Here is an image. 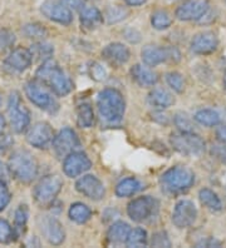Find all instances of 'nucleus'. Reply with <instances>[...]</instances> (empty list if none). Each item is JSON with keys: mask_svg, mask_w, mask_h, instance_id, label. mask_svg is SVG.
<instances>
[{"mask_svg": "<svg viewBox=\"0 0 226 248\" xmlns=\"http://www.w3.org/2000/svg\"><path fill=\"white\" fill-rule=\"evenodd\" d=\"M36 80L58 97H66L73 91V82L53 59L43 62L35 73Z\"/></svg>", "mask_w": 226, "mask_h": 248, "instance_id": "nucleus-1", "label": "nucleus"}, {"mask_svg": "<svg viewBox=\"0 0 226 248\" xmlns=\"http://www.w3.org/2000/svg\"><path fill=\"white\" fill-rule=\"evenodd\" d=\"M97 108L102 121L108 124H117L123 119L126 102L120 91L104 88L97 95Z\"/></svg>", "mask_w": 226, "mask_h": 248, "instance_id": "nucleus-2", "label": "nucleus"}, {"mask_svg": "<svg viewBox=\"0 0 226 248\" xmlns=\"http://www.w3.org/2000/svg\"><path fill=\"white\" fill-rule=\"evenodd\" d=\"M8 167L12 173V177L24 185L32 183L38 176V163L35 158L25 149H18L13 152L8 162Z\"/></svg>", "mask_w": 226, "mask_h": 248, "instance_id": "nucleus-3", "label": "nucleus"}, {"mask_svg": "<svg viewBox=\"0 0 226 248\" xmlns=\"http://www.w3.org/2000/svg\"><path fill=\"white\" fill-rule=\"evenodd\" d=\"M195 183V174L191 170L182 166L171 167L160 177L162 191L169 194H180L189 191Z\"/></svg>", "mask_w": 226, "mask_h": 248, "instance_id": "nucleus-4", "label": "nucleus"}, {"mask_svg": "<svg viewBox=\"0 0 226 248\" xmlns=\"http://www.w3.org/2000/svg\"><path fill=\"white\" fill-rule=\"evenodd\" d=\"M172 148L187 157H200L205 153L206 143L195 132H180L170 138Z\"/></svg>", "mask_w": 226, "mask_h": 248, "instance_id": "nucleus-5", "label": "nucleus"}, {"mask_svg": "<svg viewBox=\"0 0 226 248\" xmlns=\"http://www.w3.org/2000/svg\"><path fill=\"white\" fill-rule=\"evenodd\" d=\"M63 181L57 174H48L43 177L33 189V197L39 207H49L54 203L55 198L62 191Z\"/></svg>", "mask_w": 226, "mask_h": 248, "instance_id": "nucleus-6", "label": "nucleus"}, {"mask_svg": "<svg viewBox=\"0 0 226 248\" xmlns=\"http://www.w3.org/2000/svg\"><path fill=\"white\" fill-rule=\"evenodd\" d=\"M160 209V203L151 196L137 197L127 206V215L135 222H148L156 218Z\"/></svg>", "mask_w": 226, "mask_h": 248, "instance_id": "nucleus-7", "label": "nucleus"}, {"mask_svg": "<svg viewBox=\"0 0 226 248\" xmlns=\"http://www.w3.org/2000/svg\"><path fill=\"white\" fill-rule=\"evenodd\" d=\"M142 62L147 67H157L162 63H178L181 53L176 46H146L141 52Z\"/></svg>", "mask_w": 226, "mask_h": 248, "instance_id": "nucleus-8", "label": "nucleus"}, {"mask_svg": "<svg viewBox=\"0 0 226 248\" xmlns=\"http://www.w3.org/2000/svg\"><path fill=\"white\" fill-rule=\"evenodd\" d=\"M8 114L15 133H23L30 124V112L18 92H12L8 99Z\"/></svg>", "mask_w": 226, "mask_h": 248, "instance_id": "nucleus-9", "label": "nucleus"}, {"mask_svg": "<svg viewBox=\"0 0 226 248\" xmlns=\"http://www.w3.org/2000/svg\"><path fill=\"white\" fill-rule=\"evenodd\" d=\"M24 92L28 99L34 106L38 107L39 109H43L45 112L54 113L59 108V104H58L57 100L45 89L44 85L38 82V80L28 82L24 87Z\"/></svg>", "mask_w": 226, "mask_h": 248, "instance_id": "nucleus-10", "label": "nucleus"}, {"mask_svg": "<svg viewBox=\"0 0 226 248\" xmlns=\"http://www.w3.org/2000/svg\"><path fill=\"white\" fill-rule=\"evenodd\" d=\"M52 147L57 157L64 158L81 147V140L72 128L66 127L60 129L57 136H54Z\"/></svg>", "mask_w": 226, "mask_h": 248, "instance_id": "nucleus-11", "label": "nucleus"}, {"mask_svg": "<svg viewBox=\"0 0 226 248\" xmlns=\"http://www.w3.org/2000/svg\"><path fill=\"white\" fill-rule=\"evenodd\" d=\"M209 9V0H186L176 9L175 16L181 21H199Z\"/></svg>", "mask_w": 226, "mask_h": 248, "instance_id": "nucleus-12", "label": "nucleus"}, {"mask_svg": "<svg viewBox=\"0 0 226 248\" xmlns=\"http://www.w3.org/2000/svg\"><path fill=\"white\" fill-rule=\"evenodd\" d=\"M40 12L47 19L55 21L58 24L70 25L73 20L72 10L63 4L62 1L57 0H47L40 6Z\"/></svg>", "mask_w": 226, "mask_h": 248, "instance_id": "nucleus-13", "label": "nucleus"}, {"mask_svg": "<svg viewBox=\"0 0 226 248\" xmlns=\"http://www.w3.org/2000/svg\"><path fill=\"white\" fill-rule=\"evenodd\" d=\"M38 226L40 228L43 237L47 239V242L53 246H59L66 239V232L59 221L55 217L44 216L38 219Z\"/></svg>", "mask_w": 226, "mask_h": 248, "instance_id": "nucleus-14", "label": "nucleus"}, {"mask_svg": "<svg viewBox=\"0 0 226 248\" xmlns=\"http://www.w3.org/2000/svg\"><path fill=\"white\" fill-rule=\"evenodd\" d=\"M90 167H92V162L88 158V155L83 152L74 151L70 153L67 157H64L63 172L70 178L79 177L85 172L89 170Z\"/></svg>", "mask_w": 226, "mask_h": 248, "instance_id": "nucleus-15", "label": "nucleus"}, {"mask_svg": "<svg viewBox=\"0 0 226 248\" xmlns=\"http://www.w3.org/2000/svg\"><path fill=\"white\" fill-rule=\"evenodd\" d=\"M54 138V130L47 122H38L30 127L27 134V140L32 147L38 149L47 148Z\"/></svg>", "mask_w": 226, "mask_h": 248, "instance_id": "nucleus-16", "label": "nucleus"}, {"mask_svg": "<svg viewBox=\"0 0 226 248\" xmlns=\"http://www.w3.org/2000/svg\"><path fill=\"white\" fill-rule=\"evenodd\" d=\"M197 218V209L193 202L189 200H181L176 203L172 213V223L177 228L191 227Z\"/></svg>", "mask_w": 226, "mask_h": 248, "instance_id": "nucleus-17", "label": "nucleus"}, {"mask_svg": "<svg viewBox=\"0 0 226 248\" xmlns=\"http://www.w3.org/2000/svg\"><path fill=\"white\" fill-rule=\"evenodd\" d=\"M75 189L92 201H101L104 198L105 189L100 178L93 174H86L75 182Z\"/></svg>", "mask_w": 226, "mask_h": 248, "instance_id": "nucleus-18", "label": "nucleus"}, {"mask_svg": "<svg viewBox=\"0 0 226 248\" xmlns=\"http://www.w3.org/2000/svg\"><path fill=\"white\" fill-rule=\"evenodd\" d=\"M33 63V57L29 49L19 46L10 52V54L4 61V65L9 68L12 72L21 73L27 70Z\"/></svg>", "mask_w": 226, "mask_h": 248, "instance_id": "nucleus-19", "label": "nucleus"}, {"mask_svg": "<svg viewBox=\"0 0 226 248\" xmlns=\"http://www.w3.org/2000/svg\"><path fill=\"white\" fill-rule=\"evenodd\" d=\"M219 46V39L212 31H204L193 36L191 42V50L197 55H206L214 53Z\"/></svg>", "mask_w": 226, "mask_h": 248, "instance_id": "nucleus-20", "label": "nucleus"}, {"mask_svg": "<svg viewBox=\"0 0 226 248\" xmlns=\"http://www.w3.org/2000/svg\"><path fill=\"white\" fill-rule=\"evenodd\" d=\"M102 57L112 65H123L130 61L131 52L122 43H111L102 50Z\"/></svg>", "mask_w": 226, "mask_h": 248, "instance_id": "nucleus-21", "label": "nucleus"}, {"mask_svg": "<svg viewBox=\"0 0 226 248\" xmlns=\"http://www.w3.org/2000/svg\"><path fill=\"white\" fill-rule=\"evenodd\" d=\"M131 77L139 87H154L158 82V76L148 67L135 64L130 70Z\"/></svg>", "mask_w": 226, "mask_h": 248, "instance_id": "nucleus-22", "label": "nucleus"}, {"mask_svg": "<svg viewBox=\"0 0 226 248\" xmlns=\"http://www.w3.org/2000/svg\"><path fill=\"white\" fill-rule=\"evenodd\" d=\"M79 20L81 25L85 31H94L100 28L104 21L103 14L97 9L96 6H89V8H83L79 14Z\"/></svg>", "mask_w": 226, "mask_h": 248, "instance_id": "nucleus-23", "label": "nucleus"}, {"mask_svg": "<svg viewBox=\"0 0 226 248\" xmlns=\"http://www.w3.org/2000/svg\"><path fill=\"white\" fill-rule=\"evenodd\" d=\"M147 102L152 108L157 109V110H163V109L169 108V107L175 104V98L166 89L155 88L148 94Z\"/></svg>", "mask_w": 226, "mask_h": 248, "instance_id": "nucleus-24", "label": "nucleus"}, {"mask_svg": "<svg viewBox=\"0 0 226 248\" xmlns=\"http://www.w3.org/2000/svg\"><path fill=\"white\" fill-rule=\"evenodd\" d=\"M131 232L130 224L126 222L118 221L112 224L107 231V241L111 245H122L126 243V239Z\"/></svg>", "mask_w": 226, "mask_h": 248, "instance_id": "nucleus-25", "label": "nucleus"}, {"mask_svg": "<svg viewBox=\"0 0 226 248\" xmlns=\"http://www.w3.org/2000/svg\"><path fill=\"white\" fill-rule=\"evenodd\" d=\"M142 185L139 181H137L133 177H127V178L122 179V181L116 186V196L120 198H124V197H132L139 191H141Z\"/></svg>", "mask_w": 226, "mask_h": 248, "instance_id": "nucleus-26", "label": "nucleus"}, {"mask_svg": "<svg viewBox=\"0 0 226 248\" xmlns=\"http://www.w3.org/2000/svg\"><path fill=\"white\" fill-rule=\"evenodd\" d=\"M199 200L208 209L212 212H220L223 209V203H221L220 197L217 196L210 188H202L199 192Z\"/></svg>", "mask_w": 226, "mask_h": 248, "instance_id": "nucleus-27", "label": "nucleus"}, {"mask_svg": "<svg viewBox=\"0 0 226 248\" xmlns=\"http://www.w3.org/2000/svg\"><path fill=\"white\" fill-rule=\"evenodd\" d=\"M68 216H70V219L73 222H75V223L85 224L92 217V209L87 204H85V203H73L72 206H70V211H68Z\"/></svg>", "mask_w": 226, "mask_h": 248, "instance_id": "nucleus-28", "label": "nucleus"}, {"mask_svg": "<svg viewBox=\"0 0 226 248\" xmlns=\"http://www.w3.org/2000/svg\"><path fill=\"white\" fill-rule=\"evenodd\" d=\"M94 123L93 107L90 103H81L77 107V124L81 128H90Z\"/></svg>", "mask_w": 226, "mask_h": 248, "instance_id": "nucleus-29", "label": "nucleus"}, {"mask_svg": "<svg viewBox=\"0 0 226 248\" xmlns=\"http://www.w3.org/2000/svg\"><path fill=\"white\" fill-rule=\"evenodd\" d=\"M28 218H29V208L27 204H20L17 208L14 215V231L17 233V237H21L27 231Z\"/></svg>", "mask_w": 226, "mask_h": 248, "instance_id": "nucleus-30", "label": "nucleus"}, {"mask_svg": "<svg viewBox=\"0 0 226 248\" xmlns=\"http://www.w3.org/2000/svg\"><path fill=\"white\" fill-rule=\"evenodd\" d=\"M193 118L197 123L205 125V127H215L221 121L220 114L212 109H200L195 113Z\"/></svg>", "mask_w": 226, "mask_h": 248, "instance_id": "nucleus-31", "label": "nucleus"}, {"mask_svg": "<svg viewBox=\"0 0 226 248\" xmlns=\"http://www.w3.org/2000/svg\"><path fill=\"white\" fill-rule=\"evenodd\" d=\"M29 50L32 53V57H33V62L34 59L39 62L48 61V59L52 58L53 53H54V48L51 44H48V43L43 42V40L33 44Z\"/></svg>", "mask_w": 226, "mask_h": 248, "instance_id": "nucleus-32", "label": "nucleus"}, {"mask_svg": "<svg viewBox=\"0 0 226 248\" xmlns=\"http://www.w3.org/2000/svg\"><path fill=\"white\" fill-rule=\"evenodd\" d=\"M148 245L147 232L143 228L139 227L131 230L130 234L126 239L127 247H146Z\"/></svg>", "mask_w": 226, "mask_h": 248, "instance_id": "nucleus-33", "label": "nucleus"}, {"mask_svg": "<svg viewBox=\"0 0 226 248\" xmlns=\"http://www.w3.org/2000/svg\"><path fill=\"white\" fill-rule=\"evenodd\" d=\"M128 14H130V12L126 8H123V6L112 5L105 9L103 18L107 20L108 24H116V23H120L123 19H126L128 16Z\"/></svg>", "mask_w": 226, "mask_h": 248, "instance_id": "nucleus-34", "label": "nucleus"}, {"mask_svg": "<svg viewBox=\"0 0 226 248\" xmlns=\"http://www.w3.org/2000/svg\"><path fill=\"white\" fill-rule=\"evenodd\" d=\"M21 33L24 34L29 39H38L43 40L48 36V31L39 23H29L25 24L21 29Z\"/></svg>", "mask_w": 226, "mask_h": 248, "instance_id": "nucleus-35", "label": "nucleus"}, {"mask_svg": "<svg viewBox=\"0 0 226 248\" xmlns=\"http://www.w3.org/2000/svg\"><path fill=\"white\" fill-rule=\"evenodd\" d=\"M151 24L156 31H165L171 27L172 18L166 10H157L151 16Z\"/></svg>", "mask_w": 226, "mask_h": 248, "instance_id": "nucleus-36", "label": "nucleus"}, {"mask_svg": "<svg viewBox=\"0 0 226 248\" xmlns=\"http://www.w3.org/2000/svg\"><path fill=\"white\" fill-rule=\"evenodd\" d=\"M17 237L14 227H12V224L5 219H0V243L1 245H9V243L14 242Z\"/></svg>", "mask_w": 226, "mask_h": 248, "instance_id": "nucleus-37", "label": "nucleus"}, {"mask_svg": "<svg viewBox=\"0 0 226 248\" xmlns=\"http://www.w3.org/2000/svg\"><path fill=\"white\" fill-rule=\"evenodd\" d=\"M166 82L171 87V89L176 93H182L185 89V80L184 77L177 72H170L166 74Z\"/></svg>", "mask_w": 226, "mask_h": 248, "instance_id": "nucleus-38", "label": "nucleus"}, {"mask_svg": "<svg viewBox=\"0 0 226 248\" xmlns=\"http://www.w3.org/2000/svg\"><path fill=\"white\" fill-rule=\"evenodd\" d=\"M174 122H175V125L180 132H195L192 121L186 113H176L175 117H174Z\"/></svg>", "mask_w": 226, "mask_h": 248, "instance_id": "nucleus-39", "label": "nucleus"}, {"mask_svg": "<svg viewBox=\"0 0 226 248\" xmlns=\"http://www.w3.org/2000/svg\"><path fill=\"white\" fill-rule=\"evenodd\" d=\"M15 34L9 29H0V53L8 52L15 44Z\"/></svg>", "mask_w": 226, "mask_h": 248, "instance_id": "nucleus-40", "label": "nucleus"}, {"mask_svg": "<svg viewBox=\"0 0 226 248\" xmlns=\"http://www.w3.org/2000/svg\"><path fill=\"white\" fill-rule=\"evenodd\" d=\"M88 72H89L90 78L96 80V82H103L107 78V72H105V69L103 68V65H101L97 62H93V63L89 64Z\"/></svg>", "mask_w": 226, "mask_h": 248, "instance_id": "nucleus-41", "label": "nucleus"}, {"mask_svg": "<svg viewBox=\"0 0 226 248\" xmlns=\"http://www.w3.org/2000/svg\"><path fill=\"white\" fill-rule=\"evenodd\" d=\"M151 246L154 247H171V241L165 231L154 233V236L151 238Z\"/></svg>", "mask_w": 226, "mask_h": 248, "instance_id": "nucleus-42", "label": "nucleus"}, {"mask_svg": "<svg viewBox=\"0 0 226 248\" xmlns=\"http://www.w3.org/2000/svg\"><path fill=\"white\" fill-rule=\"evenodd\" d=\"M10 201H12V193L8 188V183L0 182V212H3L8 207Z\"/></svg>", "mask_w": 226, "mask_h": 248, "instance_id": "nucleus-43", "label": "nucleus"}, {"mask_svg": "<svg viewBox=\"0 0 226 248\" xmlns=\"http://www.w3.org/2000/svg\"><path fill=\"white\" fill-rule=\"evenodd\" d=\"M211 155L219 159L223 163H226V147L223 144H212L211 147Z\"/></svg>", "mask_w": 226, "mask_h": 248, "instance_id": "nucleus-44", "label": "nucleus"}, {"mask_svg": "<svg viewBox=\"0 0 226 248\" xmlns=\"http://www.w3.org/2000/svg\"><path fill=\"white\" fill-rule=\"evenodd\" d=\"M14 144V140L13 137L9 136V134H5V136H0V155L6 153V151H9L10 148Z\"/></svg>", "mask_w": 226, "mask_h": 248, "instance_id": "nucleus-45", "label": "nucleus"}, {"mask_svg": "<svg viewBox=\"0 0 226 248\" xmlns=\"http://www.w3.org/2000/svg\"><path fill=\"white\" fill-rule=\"evenodd\" d=\"M123 35L127 40L132 44H137V43L141 42V34L139 31H137L136 29H132V28H127L123 31Z\"/></svg>", "mask_w": 226, "mask_h": 248, "instance_id": "nucleus-46", "label": "nucleus"}, {"mask_svg": "<svg viewBox=\"0 0 226 248\" xmlns=\"http://www.w3.org/2000/svg\"><path fill=\"white\" fill-rule=\"evenodd\" d=\"M220 241H217L214 237H208V238L200 241L199 243H196V247H220Z\"/></svg>", "mask_w": 226, "mask_h": 248, "instance_id": "nucleus-47", "label": "nucleus"}, {"mask_svg": "<svg viewBox=\"0 0 226 248\" xmlns=\"http://www.w3.org/2000/svg\"><path fill=\"white\" fill-rule=\"evenodd\" d=\"M12 177V173L9 170V167L6 166L5 163L0 162V182H4V183H8Z\"/></svg>", "mask_w": 226, "mask_h": 248, "instance_id": "nucleus-48", "label": "nucleus"}, {"mask_svg": "<svg viewBox=\"0 0 226 248\" xmlns=\"http://www.w3.org/2000/svg\"><path fill=\"white\" fill-rule=\"evenodd\" d=\"M62 3L66 4L70 9H83V6L86 5V0H62Z\"/></svg>", "mask_w": 226, "mask_h": 248, "instance_id": "nucleus-49", "label": "nucleus"}, {"mask_svg": "<svg viewBox=\"0 0 226 248\" xmlns=\"http://www.w3.org/2000/svg\"><path fill=\"white\" fill-rule=\"evenodd\" d=\"M216 137L217 140H220L221 143L226 144V124H223L216 129Z\"/></svg>", "mask_w": 226, "mask_h": 248, "instance_id": "nucleus-50", "label": "nucleus"}, {"mask_svg": "<svg viewBox=\"0 0 226 248\" xmlns=\"http://www.w3.org/2000/svg\"><path fill=\"white\" fill-rule=\"evenodd\" d=\"M126 4L131 6H139V5H143V4L147 1V0H124Z\"/></svg>", "mask_w": 226, "mask_h": 248, "instance_id": "nucleus-51", "label": "nucleus"}, {"mask_svg": "<svg viewBox=\"0 0 226 248\" xmlns=\"http://www.w3.org/2000/svg\"><path fill=\"white\" fill-rule=\"evenodd\" d=\"M5 125H6L5 118H4L3 114H0V136L3 134L4 129H5Z\"/></svg>", "mask_w": 226, "mask_h": 248, "instance_id": "nucleus-52", "label": "nucleus"}, {"mask_svg": "<svg viewBox=\"0 0 226 248\" xmlns=\"http://www.w3.org/2000/svg\"><path fill=\"white\" fill-rule=\"evenodd\" d=\"M224 87H225V89H226V70H225V73H224Z\"/></svg>", "mask_w": 226, "mask_h": 248, "instance_id": "nucleus-53", "label": "nucleus"}, {"mask_svg": "<svg viewBox=\"0 0 226 248\" xmlns=\"http://www.w3.org/2000/svg\"><path fill=\"white\" fill-rule=\"evenodd\" d=\"M0 104H1V97H0Z\"/></svg>", "mask_w": 226, "mask_h": 248, "instance_id": "nucleus-54", "label": "nucleus"}, {"mask_svg": "<svg viewBox=\"0 0 226 248\" xmlns=\"http://www.w3.org/2000/svg\"><path fill=\"white\" fill-rule=\"evenodd\" d=\"M172 1H177V0H172Z\"/></svg>", "mask_w": 226, "mask_h": 248, "instance_id": "nucleus-55", "label": "nucleus"}]
</instances>
